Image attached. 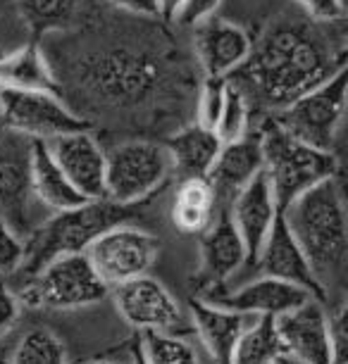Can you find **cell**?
<instances>
[{"instance_id": "5b68a950", "label": "cell", "mask_w": 348, "mask_h": 364, "mask_svg": "<svg viewBox=\"0 0 348 364\" xmlns=\"http://www.w3.org/2000/svg\"><path fill=\"white\" fill-rule=\"evenodd\" d=\"M346 67L272 114V122L305 146L334 153L346 114Z\"/></svg>"}, {"instance_id": "f546056e", "label": "cell", "mask_w": 348, "mask_h": 364, "mask_svg": "<svg viewBox=\"0 0 348 364\" xmlns=\"http://www.w3.org/2000/svg\"><path fill=\"white\" fill-rule=\"evenodd\" d=\"M24 262V243L8 224L0 219V274H15Z\"/></svg>"}, {"instance_id": "ab89813d", "label": "cell", "mask_w": 348, "mask_h": 364, "mask_svg": "<svg viewBox=\"0 0 348 364\" xmlns=\"http://www.w3.org/2000/svg\"><path fill=\"white\" fill-rule=\"evenodd\" d=\"M74 364H122V362H110V360H91V362H74Z\"/></svg>"}, {"instance_id": "7402d4cb", "label": "cell", "mask_w": 348, "mask_h": 364, "mask_svg": "<svg viewBox=\"0 0 348 364\" xmlns=\"http://www.w3.org/2000/svg\"><path fill=\"white\" fill-rule=\"evenodd\" d=\"M29 183H31V196H36L46 208L53 212H65L81 208L84 200L77 188L67 181V176L60 171V167L53 160L51 150H48L46 141H31V153H29Z\"/></svg>"}, {"instance_id": "2e32d148", "label": "cell", "mask_w": 348, "mask_h": 364, "mask_svg": "<svg viewBox=\"0 0 348 364\" xmlns=\"http://www.w3.org/2000/svg\"><path fill=\"white\" fill-rule=\"evenodd\" d=\"M277 333L284 355L305 364H332L329 348V314L325 302L310 298L296 310L277 317Z\"/></svg>"}, {"instance_id": "8d00e7d4", "label": "cell", "mask_w": 348, "mask_h": 364, "mask_svg": "<svg viewBox=\"0 0 348 364\" xmlns=\"http://www.w3.org/2000/svg\"><path fill=\"white\" fill-rule=\"evenodd\" d=\"M155 3H158V15L167 17V19H174L176 10L181 8L184 0H155Z\"/></svg>"}, {"instance_id": "8992f818", "label": "cell", "mask_w": 348, "mask_h": 364, "mask_svg": "<svg viewBox=\"0 0 348 364\" xmlns=\"http://www.w3.org/2000/svg\"><path fill=\"white\" fill-rule=\"evenodd\" d=\"M172 174L167 150L153 141H125L105 150V200L134 208Z\"/></svg>"}, {"instance_id": "30bf717a", "label": "cell", "mask_w": 348, "mask_h": 364, "mask_svg": "<svg viewBox=\"0 0 348 364\" xmlns=\"http://www.w3.org/2000/svg\"><path fill=\"white\" fill-rule=\"evenodd\" d=\"M115 307L120 317L139 333H179L186 331V317L176 298L158 279L141 277L129 284L112 288Z\"/></svg>"}, {"instance_id": "60d3db41", "label": "cell", "mask_w": 348, "mask_h": 364, "mask_svg": "<svg viewBox=\"0 0 348 364\" xmlns=\"http://www.w3.org/2000/svg\"><path fill=\"white\" fill-rule=\"evenodd\" d=\"M0 364H8V353H5L3 343H0Z\"/></svg>"}, {"instance_id": "603a6c76", "label": "cell", "mask_w": 348, "mask_h": 364, "mask_svg": "<svg viewBox=\"0 0 348 364\" xmlns=\"http://www.w3.org/2000/svg\"><path fill=\"white\" fill-rule=\"evenodd\" d=\"M0 88L56 93L58 81L38 46L26 43L0 58Z\"/></svg>"}, {"instance_id": "f35d334b", "label": "cell", "mask_w": 348, "mask_h": 364, "mask_svg": "<svg viewBox=\"0 0 348 364\" xmlns=\"http://www.w3.org/2000/svg\"><path fill=\"white\" fill-rule=\"evenodd\" d=\"M277 364H305V362L296 360V357H291V355H282V357L277 360Z\"/></svg>"}, {"instance_id": "ac0fdd59", "label": "cell", "mask_w": 348, "mask_h": 364, "mask_svg": "<svg viewBox=\"0 0 348 364\" xmlns=\"http://www.w3.org/2000/svg\"><path fill=\"white\" fill-rule=\"evenodd\" d=\"M253 269L258 272V277L284 281V284H291V286H298V288H303V291H308L312 298H317L322 302L327 300L322 286L317 284L308 259H305L301 248H298V243L293 240L291 231L286 229L282 215L272 224V231L268 240H265Z\"/></svg>"}, {"instance_id": "d4e9b609", "label": "cell", "mask_w": 348, "mask_h": 364, "mask_svg": "<svg viewBox=\"0 0 348 364\" xmlns=\"http://www.w3.org/2000/svg\"><path fill=\"white\" fill-rule=\"evenodd\" d=\"M284 346L277 333V317H255L238 336L229 364H277Z\"/></svg>"}, {"instance_id": "1f68e13d", "label": "cell", "mask_w": 348, "mask_h": 364, "mask_svg": "<svg viewBox=\"0 0 348 364\" xmlns=\"http://www.w3.org/2000/svg\"><path fill=\"white\" fill-rule=\"evenodd\" d=\"M222 5V0H184L181 8L176 10L174 22L181 26H196L208 22V19L215 17L217 8Z\"/></svg>"}, {"instance_id": "8fae6325", "label": "cell", "mask_w": 348, "mask_h": 364, "mask_svg": "<svg viewBox=\"0 0 348 364\" xmlns=\"http://www.w3.org/2000/svg\"><path fill=\"white\" fill-rule=\"evenodd\" d=\"M194 298H201L210 302V305L222 307V310L255 319V317H282V314L296 310L303 302H308L312 295L298 286L284 284V281L270 277H255L248 284L234 288V291L222 286L201 295H194Z\"/></svg>"}, {"instance_id": "5bb4252c", "label": "cell", "mask_w": 348, "mask_h": 364, "mask_svg": "<svg viewBox=\"0 0 348 364\" xmlns=\"http://www.w3.org/2000/svg\"><path fill=\"white\" fill-rule=\"evenodd\" d=\"M243 264L246 250L229 219V210H217L213 224L201 233V264L194 274L198 295L227 286Z\"/></svg>"}, {"instance_id": "ba28073f", "label": "cell", "mask_w": 348, "mask_h": 364, "mask_svg": "<svg viewBox=\"0 0 348 364\" xmlns=\"http://www.w3.org/2000/svg\"><path fill=\"white\" fill-rule=\"evenodd\" d=\"M0 127L29 141L88 132V122L70 109L58 93L0 88Z\"/></svg>"}, {"instance_id": "9a60e30c", "label": "cell", "mask_w": 348, "mask_h": 364, "mask_svg": "<svg viewBox=\"0 0 348 364\" xmlns=\"http://www.w3.org/2000/svg\"><path fill=\"white\" fill-rule=\"evenodd\" d=\"M279 210L272 196L268 174L260 171L248 186H243L229 205V219L234 224L246 250V267H255L272 224L277 222Z\"/></svg>"}, {"instance_id": "d590c367", "label": "cell", "mask_w": 348, "mask_h": 364, "mask_svg": "<svg viewBox=\"0 0 348 364\" xmlns=\"http://www.w3.org/2000/svg\"><path fill=\"white\" fill-rule=\"evenodd\" d=\"M117 8L134 12V15H158V3L155 0H112Z\"/></svg>"}, {"instance_id": "3957f363", "label": "cell", "mask_w": 348, "mask_h": 364, "mask_svg": "<svg viewBox=\"0 0 348 364\" xmlns=\"http://www.w3.org/2000/svg\"><path fill=\"white\" fill-rule=\"evenodd\" d=\"M132 217V208H122L110 200H91L81 208L56 212L46 224L33 226L26 236L24 262L19 272L31 279L53 259L86 252L100 233L117 224H127Z\"/></svg>"}, {"instance_id": "e575fe53", "label": "cell", "mask_w": 348, "mask_h": 364, "mask_svg": "<svg viewBox=\"0 0 348 364\" xmlns=\"http://www.w3.org/2000/svg\"><path fill=\"white\" fill-rule=\"evenodd\" d=\"M72 3L74 0H29V10L38 24H51L70 15Z\"/></svg>"}, {"instance_id": "ffe728a7", "label": "cell", "mask_w": 348, "mask_h": 364, "mask_svg": "<svg viewBox=\"0 0 348 364\" xmlns=\"http://www.w3.org/2000/svg\"><path fill=\"white\" fill-rule=\"evenodd\" d=\"M189 319H191V328L198 333V338L206 346L213 362L229 364L238 336H241L246 324H248V317L215 307L201 298H191Z\"/></svg>"}, {"instance_id": "f1b7e54d", "label": "cell", "mask_w": 348, "mask_h": 364, "mask_svg": "<svg viewBox=\"0 0 348 364\" xmlns=\"http://www.w3.org/2000/svg\"><path fill=\"white\" fill-rule=\"evenodd\" d=\"M229 79H208L203 81L201 95H198V124L215 132V124L220 119L224 95H227Z\"/></svg>"}, {"instance_id": "484cf974", "label": "cell", "mask_w": 348, "mask_h": 364, "mask_svg": "<svg viewBox=\"0 0 348 364\" xmlns=\"http://www.w3.org/2000/svg\"><path fill=\"white\" fill-rule=\"evenodd\" d=\"M141 353L148 364H201L198 350L179 333H139Z\"/></svg>"}, {"instance_id": "d6a6232c", "label": "cell", "mask_w": 348, "mask_h": 364, "mask_svg": "<svg viewBox=\"0 0 348 364\" xmlns=\"http://www.w3.org/2000/svg\"><path fill=\"white\" fill-rule=\"evenodd\" d=\"M22 317V302L5 284H0V343L12 333V328L19 324Z\"/></svg>"}, {"instance_id": "44dd1931", "label": "cell", "mask_w": 348, "mask_h": 364, "mask_svg": "<svg viewBox=\"0 0 348 364\" xmlns=\"http://www.w3.org/2000/svg\"><path fill=\"white\" fill-rule=\"evenodd\" d=\"M165 150L172 171L179 181H184V178H206L220 155L222 143L215 132L196 122L169 136L165 141Z\"/></svg>"}, {"instance_id": "74e56055", "label": "cell", "mask_w": 348, "mask_h": 364, "mask_svg": "<svg viewBox=\"0 0 348 364\" xmlns=\"http://www.w3.org/2000/svg\"><path fill=\"white\" fill-rule=\"evenodd\" d=\"M129 364H148L146 357H143V353H141L139 338H134L132 348H129Z\"/></svg>"}, {"instance_id": "6da1fadb", "label": "cell", "mask_w": 348, "mask_h": 364, "mask_svg": "<svg viewBox=\"0 0 348 364\" xmlns=\"http://www.w3.org/2000/svg\"><path fill=\"white\" fill-rule=\"evenodd\" d=\"M341 67L344 60H334L312 31L286 26L268 33L229 79L241 88L251 109L263 107L277 114L303 93L332 79Z\"/></svg>"}, {"instance_id": "7c38bea8", "label": "cell", "mask_w": 348, "mask_h": 364, "mask_svg": "<svg viewBox=\"0 0 348 364\" xmlns=\"http://www.w3.org/2000/svg\"><path fill=\"white\" fill-rule=\"evenodd\" d=\"M29 153L31 141L12 132H0V219L19 238L31 233L29 222Z\"/></svg>"}, {"instance_id": "4fadbf2b", "label": "cell", "mask_w": 348, "mask_h": 364, "mask_svg": "<svg viewBox=\"0 0 348 364\" xmlns=\"http://www.w3.org/2000/svg\"><path fill=\"white\" fill-rule=\"evenodd\" d=\"M53 160L84 200H105V150L88 132L46 141Z\"/></svg>"}, {"instance_id": "d6986e66", "label": "cell", "mask_w": 348, "mask_h": 364, "mask_svg": "<svg viewBox=\"0 0 348 364\" xmlns=\"http://www.w3.org/2000/svg\"><path fill=\"white\" fill-rule=\"evenodd\" d=\"M263 171V148L260 134L253 132L234 143L222 146L220 155L206 176L215 191L217 210H229L231 200L243 186H248Z\"/></svg>"}, {"instance_id": "e0dca14e", "label": "cell", "mask_w": 348, "mask_h": 364, "mask_svg": "<svg viewBox=\"0 0 348 364\" xmlns=\"http://www.w3.org/2000/svg\"><path fill=\"white\" fill-rule=\"evenodd\" d=\"M196 55L208 79H229L253 50V41L234 22L208 19L196 26Z\"/></svg>"}, {"instance_id": "277c9868", "label": "cell", "mask_w": 348, "mask_h": 364, "mask_svg": "<svg viewBox=\"0 0 348 364\" xmlns=\"http://www.w3.org/2000/svg\"><path fill=\"white\" fill-rule=\"evenodd\" d=\"M258 134L263 148V171L268 174L279 212H284L305 191L337 176L339 162L334 153H322L291 139L272 119Z\"/></svg>"}, {"instance_id": "4316f807", "label": "cell", "mask_w": 348, "mask_h": 364, "mask_svg": "<svg viewBox=\"0 0 348 364\" xmlns=\"http://www.w3.org/2000/svg\"><path fill=\"white\" fill-rule=\"evenodd\" d=\"M8 364H67V350L63 341L48 328H31L17 343Z\"/></svg>"}, {"instance_id": "cb8c5ba5", "label": "cell", "mask_w": 348, "mask_h": 364, "mask_svg": "<svg viewBox=\"0 0 348 364\" xmlns=\"http://www.w3.org/2000/svg\"><path fill=\"white\" fill-rule=\"evenodd\" d=\"M217 215V198L208 178H184L172 203V224L179 233L201 236Z\"/></svg>"}, {"instance_id": "83f0119b", "label": "cell", "mask_w": 348, "mask_h": 364, "mask_svg": "<svg viewBox=\"0 0 348 364\" xmlns=\"http://www.w3.org/2000/svg\"><path fill=\"white\" fill-rule=\"evenodd\" d=\"M251 117H253V109H251L248 100L241 93V88L229 79L220 119L215 124V136L220 139L222 146L234 143L251 134Z\"/></svg>"}, {"instance_id": "9c48e42d", "label": "cell", "mask_w": 348, "mask_h": 364, "mask_svg": "<svg viewBox=\"0 0 348 364\" xmlns=\"http://www.w3.org/2000/svg\"><path fill=\"white\" fill-rule=\"evenodd\" d=\"M158 252V236L139 229V226L117 224L100 233L86 248L84 255L107 291H112L129 281L148 277V269L153 267Z\"/></svg>"}, {"instance_id": "52a82bcc", "label": "cell", "mask_w": 348, "mask_h": 364, "mask_svg": "<svg viewBox=\"0 0 348 364\" xmlns=\"http://www.w3.org/2000/svg\"><path fill=\"white\" fill-rule=\"evenodd\" d=\"M110 293L84 252L48 262L17 295L22 305L46 310H81L95 305Z\"/></svg>"}, {"instance_id": "4dcf8cb0", "label": "cell", "mask_w": 348, "mask_h": 364, "mask_svg": "<svg viewBox=\"0 0 348 364\" xmlns=\"http://www.w3.org/2000/svg\"><path fill=\"white\" fill-rule=\"evenodd\" d=\"M346 302H339V307L329 312V348L332 364H348V331H346Z\"/></svg>"}, {"instance_id": "7a4b0ae2", "label": "cell", "mask_w": 348, "mask_h": 364, "mask_svg": "<svg viewBox=\"0 0 348 364\" xmlns=\"http://www.w3.org/2000/svg\"><path fill=\"white\" fill-rule=\"evenodd\" d=\"M293 240L308 259L325 298L344 288L348 262V217L344 188L332 176L305 191L284 212H279Z\"/></svg>"}, {"instance_id": "836d02e7", "label": "cell", "mask_w": 348, "mask_h": 364, "mask_svg": "<svg viewBox=\"0 0 348 364\" xmlns=\"http://www.w3.org/2000/svg\"><path fill=\"white\" fill-rule=\"evenodd\" d=\"M305 10L312 22L320 24H332V22H341L344 19V0H293Z\"/></svg>"}]
</instances>
